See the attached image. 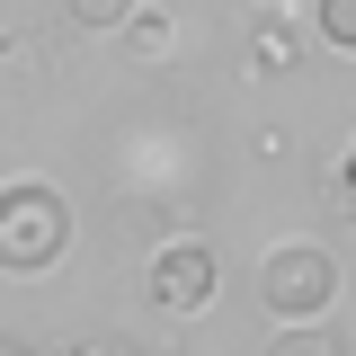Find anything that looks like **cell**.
Here are the masks:
<instances>
[{"instance_id":"obj_8","label":"cell","mask_w":356,"mask_h":356,"mask_svg":"<svg viewBox=\"0 0 356 356\" xmlns=\"http://www.w3.org/2000/svg\"><path fill=\"white\" fill-rule=\"evenodd\" d=\"M312 18H321V44L356 54V0H312Z\"/></svg>"},{"instance_id":"obj_6","label":"cell","mask_w":356,"mask_h":356,"mask_svg":"<svg viewBox=\"0 0 356 356\" xmlns=\"http://www.w3.org/2000/svg\"><path fill=\"white\" fill-rule=\"evenodd\" d=\"M134 9H143V0H63V18H72L81 36H125Z\"/></svg>"},{"instance_id":"obj_10","label":"cell","mask_w":356,"mask_h":356,"mask_svg":"<svg viewBox=\"0 0 356 356\" xmlns=\"http://www.w3.org/2000/svg\"><path fill=\"white\" fill-rule=\"evenodd\" d=\"M0 356H36V348H27V339H9V348H0Z\"/></svg>"},{"instance_id":"obj_9","label":"cell","mask_w":356,"mask_h":356,"mask_svg":"<svg viewBox=\"0 0 356 356\" xmlns=\"http://www.w3.org/2000/svg\"><path fill=\"white\" fill-rule=\"evenodd\" d=\"M339 196H348V214H356V134H348V152H339Z\"/></svg>"},{"instance_id":"obj_7","label":"cell","mask_w":356,"mask_h":356,"mask_svg":"<svg viewBox=\"0 0 356 356\" xmlns=\"http://www.w3.org/2000/svg\"><path fill=\"white\" fill-rule=\"evenodd\" d=\"M267 356H339V339H330V321H294V330H276Z\"/></svg>"},{"instance_id":"obj_4","label":"cell","mask_w":356,"mask_h":356,"mask_svg":"<svg viewBox=\"0 0 356 356\" xmlns=\"http://www.w3.org/2000/svg\"><path fill=\"white\" fill-rule=\"evenodd\" d=\"M170 44H178L170 9H152V0H143V9L125 18V54H134V63H170Z\"/></svg>"},{"instance_id":"obj_3","label":"cell","mask_w":356,"mask_h":356,"mask_svg":"<svg viewBox=\"0 0 356 356\" xmlns=\"http://www.w3.org/2000/svg\"><path fill=\"white\" fill-rule=\"evenodd\" d=\"M143 294H152V312H170V321L214 312V294H222V259H214V241H196V232L161 241V250H152V267H143Z\"/></svg>"},{"instance_id":"obj_11","label":"cell","mask_w":356,"mask_h":356,"mask_svg":"<svg viewBox=\"0 0 356 356\" xmlns=\"http://www.w3.org/2000/svg\"><path fill=\"white\" fill-rule=\"evenodd\" d=\"M81 356H125V348H81Z\"/></svg>"},{"instance_id":"obj_1","label":"cell","mask_w":356,"mask_h":356,"mask_svg":"<svg viewBox=\"0 0 356 356\" xmlns=\"http://www.w3.org/2000/svg\"><path fill=\"white\" fill-rule=\"evenodd\" d=\"M63 250H72V205L44 178H9L0 187V267L9 276H44Z\"/></svg>"},{"instance_id":"obj_12","label":"cell","mask_w":356,"mask_h":356,"mask_svg":"<svg viewBox=\"0 0 356 356\" xmlns=\"http://www.w3.org/2000/svg\"><path fill=\"white\" fill-rule=\"evenodd\" d=\"M259 9H285V0H259Z\"/></svg>"},{"instance_id":"obj_5","label":"cell","mask_w":356,"mask_h":356,"mask_svg":"<svg viewBox=\"0 0 356 356\" xmlns=\"http://www.w3.org/2000/svg\"><path fill=\"white\" fill-rule=\"evenodd\" d=\"M250 63H259L267 81H276V72H294V63H303V36H294L285 18H267L259 36H250Z\"/></svg>"},{"instance_id":"obj_2","label":"cell","mask_w":356,"mask_h":356,"mask_svg":"<svg viewBox=\"0 0 356 356\" xmlns=\"http://www.w3.org/2000/svg\"><path fill=\"white\" fill-rule=\"evenodd\" d=\"M259 303L276 330H294V321H330L339 303V259L321 250V241H276L259 259Z\"/></svg>"}]
</instances>
